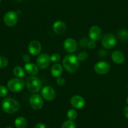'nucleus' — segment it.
Listing matches in <instances>:
<instances>
[{"label":"nucleus","instance_id":"1","mask_svg":"<svg viewBox=\"0 0 128 128\" xmlns=\"http://www.w3.org/2000/svg\"><path fill=\"white\" fill-rule=\"evenodd\" d=\"M62 64L66 70L70 73H74L79 67V60L76 55L69 54L64 57Z\"/></svg>","mask_w":128,"mask_h":128},{"label":"nucleus","instance_id":"2","mask_svg":"<svg viewBox=\"0 0 128 128\" xmlns=\"http://www.w3.org/2000/svg\"><path fill=\"white\" fill-rule=\"evenodd\" d=\"M2 108L6 113L13 114L20 109V104L16 100L11 98L3 99L2 102Z\"/></svg>","mask_w":128,"mask_h":128},{"label":"nucleus","instance_id":"3","mask_svg":"<svg viewBox=\"0 0 128 128\" xmlns=\"http://www.w3.org/2000/svg\"><path fill=\"white\" fill-rule=\"evenodd\" d=\"M26 84L28 90L32 93H37L41 89V80L35 76H31L28 77Z\"/></svg>","mask_w":128,"mask_h":128},{"label":"nucleus","instance_id":"4","mask_svg":"<svg viewBox=\"0 0 128 128\" xmlns=\"http://www.w3.org/2000/svg\"><path fill=\"white\" fill-rule=\"evenodd\" d=\"M7 86L10 90L14 92H18L22 90L24 88V82L22 78H13L8 81Z\"/></svg>","mask_w":128,"mask_h":128},{"label":"nucleus","instance_id":"5","mask_svg":"<svg viewBox=\"0 0 128 128\" xmlns=\"http://www.w3.org/2000/svg\"><path fill=\"white\" fill-rule=\"evenodd\" d=\"M102 45L106 49H112L116 45V38L111 34H107L102 36Z\"/></svg>","mask_w":128,"mask_h":128},{"label":"nucleus","instance_id":"6","mask_svg":"<svg viewBox=\"0 0 128 128\" xmlns=\"http://www.w3.org/2000/svg\"><path fill=\"white\" fill-rule=\"evenodd\" d=\"M4 23L6 26L9 27H13L16 24L18 21V14L15 12L10 11L8 12L3 18Z\"/></svg>","mask_w":128,"mask_h":128},{"label":"nucleus","instance_id":"7","mask_svg":"<svg viewBox=\"0 0 128 128\" xmlns=\"http://www.w3.org/2000/svg\"><path fill=\"white\" fill-rule=\"evenodd\" d=\"M30 104L31 107L35 110H40L44 105L43 98L38 94L32 95L30 99Z\"/></svg>","mask_w":128,"mask_h":128},{"label":"nucleus","instance_id":"8","mask_svg":"<svg viewBox=\"0 0 128 128\" xmlns=\"http://www.w3.org/2000/svg\"><path fill=\"white\" fill-rule=\"evenodd\" d=\"M50 62V56L46 53L39 55L36 59V64L40 69H46L49 66Z\"/></svg>","mask_w":128,"mask_h":128},{"label":"nucleus","instance_id":"9","mask_svg":"<svg viewBox=\"0 0 128 128\" xmlns=\"http://www.w3.org/2000/svg\"><path fill=\"white\" fill-rule=\"evenodd\" d=\"M110 66L109 63L105 61H100L96 63L94 66V70L98 74L104 75L108 73L110 70Z\"/></svg>","mask_w":128,"mask_h":128},{"label":"nucleus","instance_id":"10","mask_svg":"<svg viewBox=\"0 0 128 128\" xmlns=\"http://www.w3.org/2000/svg\"><path fill=\"white\" fill-rule=\"evenodd\" d=\"M64 48L67 52L72 54L77 50L78 48V44L74 38H68L64 41Z\"/></svg>","mask_w":128,"mask_h":128},{"label":"nucleus","instance_id":"11","mask_svg":"<svg viewBox=\"0 0 128 128\" xmlns=\"http://www.w3.org/2000/svg\"><path fill=\"white\" fill-rule=\"evenodd\" d=\"M88 36L91 40L95 42L98 41L102 36V31L100 27L98 26H93L89 29Z\"/></svg>","mask_w":128,"mask_h":128},{"label":"nucleus","instance_id":"12","mask_svg":"<svg viewBox=\"0 0 128 128\" xmlns=\"http://www.w3.org/2000/svg\"><path fill=\"white\" fill-rule=\"evenodd\" d=\"M41 94L43 98L46 100L51 101L55 98V92L54 88L50 86H45L42 88Z\"/></svg>","mask_w":128,"mask_h":128},{"label":"nucleus","instance_id":"13","mask_svg":"<svg viewBox=\"0 0 128 128\" xmlns=\"http://www.w3.org/2000/svg\"><path fill=\"white\" fill-rule=\"evenodd\" d=\"M28 50L31 55H34V56H36L41 53L42 45L39 42L34 40L29 44Z\"/></svg>","mask_w":128,"mask_h":128},{"label":"nucleus","instance_id":"14","mask_svg":"<svg viewBox=\"0 0 128 128\" xmlns=\"http://www.w3.org/2000/svg\"><path fill=\"white\" fill-rule=\"evenodd\" d=\"M67 26L66 23L62 21H56L53 24V30L57 35H62L65 34Z\"/></svg>","mask_w":128,"mask_h":128},{"label":"nucleus","instance_id":"15","mask_svg":"<svg viewBox=\"0 0 128 128\" xmlns=\"http://www.w3.org/2000/svg\"><path fill=\"white\" fill-rule=\"evenodd\" d=\"M70 104L76 109H81L85 106V99L80 96H73L70 99Z\"/></svg>","mask_w":128,"mask_h":128},{"label":"nucleus","instance_id":"16","mask_svg":"<svg viewBox=\"0 0 128 128\" xmlns=\"http://www.w3.org/2000/svg\"><path fill=\"white\" fill-rule=\"evenodd\" d=\"M111 58L114 63L118 64H122L125 60L124 54L119 50H116L113 52L111 55Z\"/></svg>","mask_w":128,"mask_h":128},{"label":"nucleus","instance_id":"17","mask_svg":"<svg viewBox=\"0 0 128 128\" xmlns=\"http://www.w3.org/2000/svg\"><path fill=\"white\" fill-rule=\"evenodd\" d=\"M24 70L30 76H35L38 73V67L32 63H27L24 66Z\"/></svg>","mask_w":128,"mask_h":128},{"label":"nucleus","instance_id":"18","mask_svg":"<svg viewBox=\"0 0 128 128\" xmlns=\"http://www.w3.org/2000/svg\"><path fill=\"white\" fill-rule=\"evenodd\" d=\"M63 72V67L60 64H54L51 68V74L54 77H58Z\"/></svg>","mask_w":128,"mask_h":128},{"label":"nucleus","instance_id":"19","mask_svg":"<svg viewBox=\"0 0 128 128\" xmlns=\"http://www.w3.org/2000/svg\"><path fill=\"white\" fill-rule=\"evenodd\" d=\"M27 124L26 119L23 117H18L14 120V125L16 128H26Z\"/></svg>","mask_w":128,"mask_h":128},{"label":"nucleus","instance_id":"20","mask_svg":"<svg viewBox=\"0 0 128 128\" xmlns=\"http://www.w3.org/2000/svg\"><path fill=\"white\" fill-rule=\"evenodd\" d=\"M13 74L18 78H22L24 76V69L20 66H16L13 68Z\"/></svg>","mask_w":128,"mask_h":128},{"label":"nucleus","instance_id":"21","mask_svg":"<svg viewBox=\"0 0 128 128\" xmlns=\"http://www.w3.org/2000/svg\"><path fill=\"white\" fill-rule=\"evenodd\" d=\"M77 115H78L77 112L74 109H70L67 111V116L68 120L74 121V120L75 119H76V118H77Z\"/></svg>","mask_w":128,"mask_h":128},{"label":"nucleus","instance_id":"22","mask_svg":"<svg viewBox=\"0 0 128 128\" xmlns=\"http://www.w3.org/2000/svg\"><path fill=\"white\" fill-rule=\"evenodd\" d=\"M61 128H76V126L74 122L70 120H68L63 123Z\"/></svg>","mask_w":128,"mask_h":128},{"label":"nucleus","instance_id":"23","mask_svg":"<svg viewBox=\"0 0 128 128\" xmlns=\"http://www.w3.org/2000/svg\"><path fill=\"white\" fill-rule=\"evenodd\" d=\"M119 36L120 39L122 41H126L128 40V30H121L119 32Z\"/></svg>","mask_w":128,"mask_h":128},{"label":"nucleus","instance_id":"24","mask_svg":"<svg viewBox=\"0 0 128 128\" xmlns=\"http://www.w3.org/2000/svg\"><path fill=\"white\" fill-rule=\"evenodd\" d=\"M8 64V60L5 56H0V68L6 67Z\"/></svg>","mask_w":128,"mask_h":128},{"label":"nucleus","instance_id":"25","mask_svg":"<svg viewBox=\"0 0 128 128\" xmlns=\"http://www.w3.org/2000/svg\"><path fill=\"white\" fill-rule=\"evenodd\" d=\"M50 60H51L52 62L54 63H58L60 60V56L58 54H53L51 56H50Z\"/></svg>","mask_w":128,"mask_h":128},{"label":"nucleus","instance_id":"26","mask_svg":"<svg viewBox=\"0 0 128 128\" xmlns=\"http://www.w3.org/2000/svg\"><path fill=\"white\" fill-rule=\"evenodd\" d=\"M8 94V90L4 86H0V97L4 98L6 97Z\"/></svg>","mask_w":128,"mask_h":128},{"label":"nucleus","instance_id":"27","mask_svg":"<svg viewBox=\"0 0 128 128\" xmlns=\"http://www.w3.org/2000/svg\"><path fill=\"white\" fill-rule=\"evenodd\" d=\"M87 57H88V55H87V52H80L78 54V56H77L79 61H84V60H86L87 58Z\"/></svg>","mask_w":128,"mask_h":128},{"label":"nucleus","instance_id":"28","mask_svg":"<svg viewBox=\"0 0 128 128\" xmlns=\"http://www.w3.org/2000/svg\"><path fill=\"white\" fill-rule=\"evenodd\" d=\"M56 83L59 86H64L66 84V80L63 77H57V79H56Z\"/></svg>","mask_w":128,"mask_h":128},{"label":"nucleus","instance_id":"29","mask_svg":"<svg viewBox=\"0 0 128 128\" xmlns=\"http://www.w3.org/2000/svg\"><path fill=\"white\" fill-rule=\"evenodd\" d=\"M88 40L87 38H82L80 42V45L82 48H86L88 45Z\"/></svg>","mask_w":128,"mask_h":128},{"label":"nucleus","instance_id":"30","mask_svg":"<svg viewBox=\"0 0 128 128\" xmlns=\"http://www.w3.org/2000/svg\"><path fill=\"white\" fill-rule=\"evenodd\" d=\"M87 46H88L90 49H91V50L94 48L96 46V42H95V41H93V40L88 41Z\"/></svg>","mask_w":128,"mask_h":128},{"label":"nucleus","instance_id":"31","mask_svg":"<svg viewBox=\"0 0 128 128\" xmlns=\"http://www.w3.org/2000/svg\"><path fill=\"white\" fill-rule=\"evenodd\" d=\"M22 58H23V62H24L26 64L27 63H29L30 61V56L28 54H24V55H23Z\"/></svg>","mask_w":128,"mask_h":128},{"label":"nucleus","instance_id":"32","mask_svg":"<svg viewBox=\"0 0 128 128\" xmlns=\"http://www.w3.org/2000/svg\"><path fill=\"white\" fill-rule=\"evenodd\" d=\"M35 128H46V126H45V124H44V123H37V124L35 125Z\"/></svg>","mask_w":128,"mask_h":128},{"label":"nucleus","instance_id":"33","mask_svg":"<svg viewBox=\"0 0 128 128\" xmlns=\"http://www.w3.org/2000/svg\"><path fill=\"white\" fill-rule=\"evenodd\" d=\"M124 115L128 119V106L126 107L124 109Z\"/></svg>","mask_w":128,"mask_h":128},{"label":"nucleus","instance_id":"34","mask_svg":"<svg viewBox=\"0 0 128 128\" xmlns=\"http://www.w3.org/2000/svg\"><path fill=\"white\" fill-rule=\"evenodd\" d=\"M126 103L128 104V98H126Z\"/></svg>","mask_w":128,"mask_h":128},{"label":"nucleus","instance_id":"35","mask_svg":"<svg viewBox=\"0 0 128 128\" xmlns=\"http://www.w3.org/2000/svg\"><path fill=\"white\" fill-rule=\"evenodd\" d=\"M11 128V127H8V128Z\"/></svg>","mask_w":128,"mask_h":128},{"label":"nucleus","instance_id":"36","mask_svg":"<svg viewBox=\"0 0 128 128\" xmlns=\"http://www.w3.org/2000/svg\"><path fill=\"white\" fill-rule=\"evenodd\" d=\"M1 1H2V0H0V2H1Z\"/></svg>","mask_w":128,"mask_h":128},{"label":"nucleus","instance_id":"37","mask_svg":"<svg viewBox=\"0 0 128 128\" xmlns=\"http://www.w3.org/2000/svg\"></svg>","mask_w":128,"mask_h":128}]
</instances>
